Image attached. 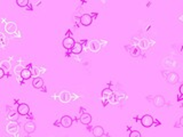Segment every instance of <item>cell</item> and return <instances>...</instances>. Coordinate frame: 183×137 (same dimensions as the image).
I'll list each match as a JSON object with an SVG mask.
<instances>
[{
  "label": "cell",
  "instance_id": "cell-1",
  "mask_svg": "<svg viewBox=\"0 0 183 137\" xmlns=\"http://www.w3.org/2000/svg\"><path fill=\"white\" fill-rule=\"evenodd\" d=\"M5 31L6 33L8 34L12 39H15V40H22V32H21V30L18 29L17 24L15 22H13V21H5Z\"/></svg>",
  "mask_w": 183,
  "mask_h": 137
},
{
  "label": "cell",
  "instance_id": "cell-2",
  "mask_svg": "<svg viewBox=\"0 0 183 137\" xmlns=\"http://www.w3.org/2000/svg\"><path fill=\"white\" fill-rule=\"evenodd\" d=\"M20 127L16 121H9L5 126V130L6 133L8 134L9 136L12 137H20Z\"/></svg>",
  "mask_w": 183,
  "mask_h": 137
},
{
  "label": "cell",
  "instance_id": "cell-3",
  "mask_svg": "<svg viewBox=\"0 0 183 137\" xmlns=\"http://www.w3.org/2000/svg\"><path fill=\"white\" fill-rule=\"evenodd\" d=\"M72 98H74V95L69 90H62L57 95V100L61 103H64V104H69L70 102L72 101Z\"/></svg>",
  "mask_w": 183,
  "mask_h": 137
},
{
  "label": "cell",
  "instance_id": "cell-4",
  "mask_svg": "<svg viewBox=\"0 0 183 137\" xmlns=\"http://www.w3.org/2000/svg\"><path fill=\"white\" fill-rule=\"evenodd\" d=\"M161 64H163V66L165 68H175L177 66V61L171 56H167L165 58H163Z\"/></svg>",
  "mask_w": 183,
  "mask_h": 137
},
{
  "label": "cell",
  "instance_id": "cell-5",
  "mask_svg": "<svg viewBox=\"0 0 183 137\" xmlns=\"http://www.w3.org/2000/svg\"><path fill=\"white\" fill-rule=\"evenodd\" d=\"M126 97H127V95L125 93H120V94H114L113 93V95L110 97V100L108 102H109L110 104L116 105V104H119L120 102L124 101Z\"/></svg>",
  "mask_w": 183,
  "mask_h": 137
},
{
  "label": "cell",
  "instance_id": "cell-6",
  "mask_svg": "<svg viewBox=\"0 0 183 137\" xmlns=\"http://www.w3.org/2000/svg\"><path fill=\"white\" fill-rule=\"evenodd\" d=\"M136 46H137V48L140 50H146V49L150 48L151 41L148 38H142V39H138L137 40V45Z\"/></svg>",
  "mask_w": 183,
  "mask_h": 137
},
{
  "label": "cell",
  "instance_id": "cell-7",
  "mask_svg": "<svg viewBox=\"0 0 183 137\" xmlns=\"http://www.w3.org/2000/svg\"><path fill=\"white\" fill-rule=\"evenodd\" d=\"M88 49L92 53H98L102 49V42L100 40H90L88 42Z\"/></svg>",
  "mask_w": 183,
  "mask_h": 137
},
{
  "label": "cell",
  "instance_id": "cell-8",
  "mask_svg": "<svg viewBox=\"0 0 183 137\" xmlns=\"http://www.w3.org/2000/svg\"><path fill=\"white\" fill-rule=\"evenodd\" d=\"M153 118L151 117V115H149V114H145V115H143L142 118H141V125L143 126V127H145V128H149V127H151V126L153 125Z\"/></svg>",
  "mask_w": 183,
  "mask_h": 137
},
{
  "label": "cell",
  "instance_id": "cell-9",
  "mask_svg": "<svg viewBox=\"0 0 183 137\" xmlns=\"http://www.w3.org/2000/svg\"><path fill=\"white\" fill-rule=\"evenodd\" d=\"M72 118L69 117V115H63V117L61 118V120H60V125L62 126V127H64V128H69V127H71L72 126Z\"/></svg>",
  "mask_w": 183,
  "mask_h": 137
},
{
  "label": "cell",
  "instance_id": "cell-10",
  "mask_svg": "<svg viewBox=\"0 0 183 137\" xmlns=\"http://www.w3.org/2000/svg\"><path fill=\"white\" fill-rule=\"evenodd\" d=\"M20 115H26V114H29V112H30V108H29L28 104H25V103H21V104H18V106H17V111H16Z\"/></svg>",
  "mask_w": 183,
  "mask_h": 137
},
{
  "label": "cell",
  "instance_id": "cell-11",
  "mask_svg": "<svg viewBox=\"0 0 183 137\" xmlns=\"http://www.w3.org/2000/svg\"><path fill=\"white\" fill-rule=\"evenodd\" d=\"M92 22H93V16H92L90 14H82V17H80V23H82L84 26L90 25Z\"/></svg>",
  "mask_w": 183,
  "mask_h": 137
},
{
  "label": "cell",
  "instance_id": "cell-12",
  "mask_svg": "<svg viewBox=\"0 0 183 137\" xmlns=\"http://www.w3.org/2000/svg\"><path fill=\"white\" fill-rule=\"evenodd\" d=\"M179 79H180L179 74L175 72H168V74H167V77H166L167 82H169L172 85L177 84V82H179Z\"/></svg>",
  "mask_w": 183,
  "mask_h": 137
},
{
  "label": "cell",
  "instance_id": "cell-13",
  "mask_svg": "<svg viewBox=\"0 0 183 137\" xmlns=\"http://www.w3.org/2000/svg\"><path fill=\"white\" fill-rule=\"evenodd\" d=\"M74 39H73L72 37H66L64 38V40L62 41V45H63V47L65 49H71L73 47V45H74Z\"/></svg>",
  "mask_w": 183,
  "mask_h": 137
},
{
  "label": "cell",
  "instance_id": "cell-14",
  "mask_svg": "<svg viewBox=\"0 0 183 137\" xmlns=\"http://www.w3.org/2000/svg\"><path fill=\"white\" fill-rule=\"evenodd\" d=\"M36 123L32 122V121H28V122H25L24 125V131L26 134H32L36 131Z\"/></svg>",
  "mask_w": 183,
  "mask_h": 137
},
{
  "label": "cell",
  "instance_id": "cell-15",
  "mask_svg": "<svg viewBox=\"0 0 183 137\" xmlns=\"http://www.w3.org/2000/svg\"><path fill=\"white\" fill-rule=\"evenodd\" d=\"M20 77L22 80H28L30 78L32 77V72H31V68H24L20 73Z\"/></svg>",
  "mask_w": 183,
  "mask_h": 137
},
{
  "label": "cell",
  "instance_id": "cell-16",
  "mask_svg": "<svg viewBox=\"0 0 183 137\" xmlns=\"http://www.w3.org/2000/svg\"><path fill=\"white\" fill-rule=\"evenodd\" d=\"M153 105L156 108H163L165 105V98L161 95H157L153 97Z\"/></svg>",
  "mask_w": 183,
  "mask_h": 137
},
{
  "label": "cell",
  "instance_id": "cell-17",
  "mask_svg": "<svg viewBox=\"0 0 183 137\" xmlns=\"http://www.w3.org/2000/svg\"><path fill=\"white\" fill-rule=\"evenodd\" d=\"M113 95V92H112V89L111 88H105L103 89V92H102V100L104 102H108L110 100V97Z\"/></svg>",
  "mask_w": 183,
  "mask_h": 137
},
{
  "label": "cell",
  "instance_id": "cell-18",
  "mask_svg": "<svg viewBox=\"0 0 183 137\" xmlns=\"http://www.w3.org/2000/svg\"><path fill=\"white\" fill-rule=\"evenodd\" d=\"M32 86L34 88L37 89H40L44 87V79L40 77H37V78H33L32 80Z\"/></svg>",
  "mask_w": 183,
  "mask_h": 137
},
{
  "label": "cell",
  "instance_id": "cell-19",
  "mask_svg": "<svg viewBox=\"0 0 183 137\" xmlns=\"http://www.w3.org/2000/svg\"><path fill=\"white\" fill-rule=\"evenodd\" d=\"M80 122L82 125H90L92 122V115L90 113H82L80 115Z\"/></svg>",
  "mask_w": 183,
  "mask_h": 137
},
{
  "label": "cell",
  "instance_id": "cell-20",
  "mask_svg": "<svg viewBox=\"0 0 183 137\" xmlns=\"http://www.w3.org/2000/svg\"><path fill=\"white\" fill-rule=\"evenodd\" d=\"M0 68H2L5 71V73L9 71L10 68H12V63L9 62V60H1L0 61Z\"/></svg>",
  "mask_w": 183,
  "mask_h": 137
},
{
  "label": "cell",
  "instance_id": "cell-21",
  "mask_svg": "<svg viewBox=\"0 0 183 137\" xmlns=\"http://www.w3.org/2000/svg\"><path fill=\"white\" fill-rule=\"evenodd\" d=\"M93 135L95 137H102L104 135V129L102 126H96V127H94L93 129Z\"/></svg>",
  "mask_w": 183,
  "mask_h": 137
},
{
  "label": "cell",
  "instance_id": "cell-22",
  "mask_svg": "<svg viewBox=\"0 0 183 137\" xmlns=\"http://www.w3.org/2000/svg\"><path fill=\"white\" fill-rule=\"evenodd\" d=\"M71 52H72V54H76V55L80 54L82 52V45L80 42H74L73 47L71 48Z\"/></svg>",
  "mask_w": 183,
  "mask_h": 137
},
{
  "label": "cell",
  "instance_id": "cell-23",
  "mask_svg": "<svg viewBox=\"0 0 183 137\" xmlns=\"http://www.w3.org/2000/svg\"><path fill=\"white\" fill-rule=\"evenodd\" d=\"M128 50H129L130 56H133V57H138L140 56V54H141V50L137 48V46H136V45H135V46H132Z\"/></svg>",
  "mask_w": 183,
  "mask_h": 137
},
{
  "label": "cell",
  "instance_id": "cell-24",
  "mask_svg": "<svg viewBox=\"0 0 183 137\" xmlns=\"http://www.w3.org/2000/svg\"><path fill=\"white\" fill-rule=\"evenodd\" d=\"M24 68H22V64H17L15 68H14V74H15V77H16V79H17V81L18 82H21V77H20V73H21V71L23 70Z\"/></svg>",
  "mask_w": 183,
  "mask_h": 137
},
{
  "label": "cell",
  "instance_id": "cell-25",
  "mask_svg": "<svg viewBox=\"0 0 183 137\" xmlns=\"http://www.w3.org/2000/svg\"><path fill=\"white\" fill-rule=\"evenodd\" d=\"M7 42H8V39H7V37L5 36L2 32H0V46H1L2 48H6V46H7Z\"/></svg>",
  "mask_w": 183,
  "mask_h": 137
},
{
  "label": "cell",
  "instance_id": "cell-26",
  "mask_svg": "<svg viewBox=\"0 0 183 137\" xmlns=\"http://www.w3.org/2000/svg\"><path fill=\"white\" fill-rule=\"evenodd\" d=\"M16 4L20 6V7H26L29 5V0H17Z\"/></svg>",
  "mask_w": 183,
  "mask_h": 137
},
{
  "label": "cell",
  "instance_id": "cell-27",
  "mask_svg": "<svg viewBox=\"0 0 183 137\" xmlns=\"http://www.w3.org/2000/svg\"><path fill=\"white\" fill-rule=\"evenodd\" d=\"M7 118L10 119L12 121H15L17 119V112H13V111H10V113H8Z\"/></svg>",
  "mask_w": 183,
  "mask_h": 137
},
{
  "label": "cell",
  "instance_id": "cell-28",
  "mask_svg": "<svg viewBox=\"0 0 183 137\" xmlns=\"http://www.w3.org/2000/svg\"><path fill=\"white\" fill-rule=\"evenodd\" d=\"M129 137H141V133L137 130H133L129 133Z\"/></svg>",
  "mask_w": 183,
  "mask_h": 137
},
{
  "label": "cell",
  "instance_id": "cell-29",
  "mask_svg": "<svg viewBox=\"0 0 183 137\" xmlns=\"http://www.w3.org/2000/svg\"><path fill=\"white\" fill-rule=\"evenodd\" d=\"M182 93H183V86L181 85L180 86V89H179V101L181 100V96H182Z\"/></svg>",
  "mask_w": 183,
  "mask_h": 137
},
{
  "label": "cell",
  "instance_id": "cell-30",
  "mask_svg": "<svg viewBox=\"0 0 183 137\" xmlns=\"http://www.w3.org/2000/svg\"><path fill=\"white\" fill-rule=\"evenodd\" d=\"M177 20H179L180 23H183V14H182V13H181V14L179 15V17H177Z\"/></svg>",
  "mask_w": 183,
  "mask_h": 137
},
{
  "label": "cell",
  "instance_id": "cell-31",
  "mask_svg": "<svg viewBox=\"0 0 183 137\" xmlns=\"http://www.w3.org/2000/svg\"><path fill=\"white\" fill-rule=\"evenodd\" d=\"M4 76H5V71L0 68V79H1V78H4Z\"/></svg>",
  "mask_w": 183,
  "mask_h": 137
},
{
  "label": "cell",
  "instance_id": "cell-32",
  "mask_svg": "<svg viewBox=\"0 0 183 137\" xmlns=\"http://www.w3.org/2000/svg\"><path fill=\"white\" fill-rule=\"evenodd\" d=\"M182 125H183V118L181 117V118H180V120H179V123H177V126H180V127H181Z\"/></svg>",
  "mask_w": 183,
  "mask_h": 137
},
{
  "label": "cell",
  "instance_id": "cell-33",
  "mask_svg": "<svg viewBox=\"0 0 183 137\" xmlns=\"http://www.w3.org/2000/svg\"><path fill=\"white\" fill-rule=\"evenodd\" d=\"M0 18H1V17H0Z\"/></svg>",
  "mask_w": 183,
  "mask_h": 137
}]
</instances>
